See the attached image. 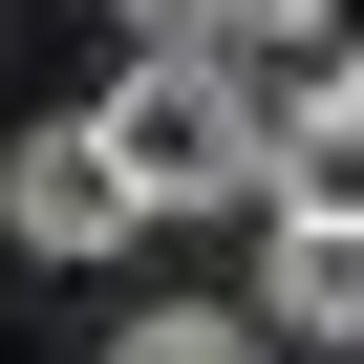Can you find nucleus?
<instances>
[{
	"instance_id": "f257e3e1",
	"label": "nucleus",
	"mask_w": 364,
	"mask_h": 364,
	"mask_svg": "<svg viewBox=\"0 0 364 364\" xmlns=\"http://www.w3.org/2000/svg\"><path fill=\"white\" fill-rule=\"evenodd\" d=\"M107 150H129V193L150 215H193V193H257V171H279V129H257V86L215 65V43H150L107 107H86Z\"/></svg>"
},
{
	"instance_id": "f03ea898",
	"label": "nucleus",
	"mask_w": 364,
	"mask_h": 364,
	"mask_svg": "<svg viewBox=\"0 0 364 364\" xmlns=\"http://www.w3.org/2000/svg\"><path fill=\"white\" fill-rule=\"evenodd\" d=\"M0 236H22V257H129L150 193H129L107 129H22V150H0Z\"/></svg>"
},
{
	"instance_id": "7ed1b4c3",
	"label": "nucleus",
	"mask_w": 364,
	"mask_h": 364,
	"mask_svg": "<svg viewBox=\"0 0 364 364\" xmlns=\"http://www.w3.org/2000/svg\"><path fill=\"white\" fill-rule=\"evenodd\" d=\"M279 171H257V215H364V65H300L279 107Z\"/></svg>"
},
{
	"instance_id": "20e7f679",
	"label": "nucleus",
	"mask_w": 364,
	"mask_h": 364,
	"mask_svg": "<svg viewBox=\"0 0 364 364\" xmlns=\"http://www.w3.org/2000/svg\"><path fill=\"white\" fill-rule=\"evenodd\" d=\"M257 321H279V343H364V215H279Z\"/></svg>"
},
{
	"instance_id": "39448f33",
	"label": "nucleus",
	"mask_w": 364,
	"mask_h": 364,
	"mask_svg": "<svg viewBox=\"0 0 364 364\" xmlns=\"http://www.w3.org/2000/svg\"><path fill=\"white\" fill-rule=\"evenodd\" d=\"M107 364H279V321H215V300H150Z\"/></svg>"
},
{
	"instance_id": "423d86ee",
	"label": "nucleus",
	"mask_w": 364,
	"mask_h": 364,
	"mask_svg": "<svg viewBox=\"0 0 364 364\" xmlns=\"http://www.w3.org/2000/svg\"><path fill=\"white\" fill-rule=\"evenodd\" d=\"M257 22H300L321 65H364V0H257Z\"/></svg>"
},
{
	"instance_id": "0eeeda50",
	"label": "nucleus",
	"mask_w": 364,
	"mask_h": 364,
	"mask_svg": "<svg viewBox=\"0 0 364 364\" xmlns=\"http://www.w3.org/2000/svg\"><path fill=\"white\" fill-rule=\"evenodd\" d=\"M129 22H150V43H215V22H257V0H129Z\"/></svg>"
}]
</instances>
